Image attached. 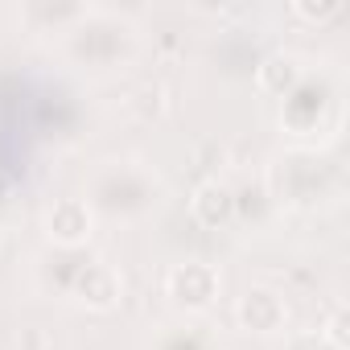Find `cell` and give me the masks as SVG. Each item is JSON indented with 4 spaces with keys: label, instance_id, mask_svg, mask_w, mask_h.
<instances>
[{
    "label": "cell",
    "instance_id": "obj_5",
    "mask_svg": "<svg viewBox=\"0 0 350 350\" xmlns=\"http://www.w3.org/2000/svg\"><path fill=\"white\" fill-rule=\"evenodd\" d=\"M256 83H260L264 95H293L301 87V62H297V54H284V50L268 54L256 66Z\"/></svg>",
    "mask_w": 350,
    "mask_h": 350
},
{
    "label": "cell",
    "instance_id": "obj_2",
    "mask_svg": "<svg viewBox=\"0 0 350 350\" xmlns=\"http://www.w3.org/2000/svg\"><path fill=\"white\" fill-rule=\"evenodd\" d=\"M91 227H95V219H91V206L83 198H58L46 211V235L54 243H62V247L87 243L91 239Z\"/></svg>",
    "mask_w": 350,
    "mask_h": 350
},
{
    "label": "cell",
    "instance_id": "obj_6",
    "mask_svg": "<svg viewBox=\"0 0 350 350\" xmlns=\"http://www.w3.org/2000/svg\"><path fill=\"white\" fill-rule=\"evenodd\" d=\"M79 301L91 305V309H111L120 301V276L107 264H91L79 276Z\"/></svg>",
    "mask_w": 350,
    "mask_h": 350
},
{
    "label": "cell",
    "instance_id": "obj_4",
    "mask_svg": "<svg viewBox=\"0 0 350 350\" xmlns=\"http://www.w3.org/2000/svg\"><path fill=\"white\" fill-rule=\"evenodd\" d=\"M190 211H194V219H198L202 227L219 231V227H227V223L235 219V194H231L219 178H211V182H202V186L194 190Z\"/></svg>",
    "mask_w": 350,
    "mask_h": 350
},
{
    "label": "cell",
    "instance_id": "obj_3",
    "mask_svg": "<svg viewBox=\"0 0 350 350\" xmlns=\"http://www.w3.org/2000/svg\"><path fill=\"white\" fill-rule=\"evenodd\" d=\"M239 325L243 329H252V334H276V329H284V321H288V305H284V297L280 293H272V288H247L243 297H239Z\"/></svg>",
    "mask_w": 350,
    "mask_h": 350
},
{
    "label": "cell",
    "instance_id": "obj_1",
    "mask_svg": "<svg viewBox=\"0 0 350 350\" xmlns=\"http://www.w3.org/2000/svg\"><path fill=\"white\" fill-rule=\"evenodd\" d=\"M219 272L202 260H186V264H173L165 276V293L173 297V305L186 309V313H202L219 301Z\"/></svg>",
    "mask_w": 350,
    "mask_h": 350
},
{
    "label": "cell",
    "instance_id": "obj_7",
    "mask_svg": "<svg viewBox=\"0 0 350 350\" xmlns=\"http://www.w3.org/2000/svg\"><path fill=\"white\" fill-rule=\"evenodd\" d=\"M321 338L329 342V350H350V313L338 305L329 317H325V329H321Z\"/></svg>",
    "mask_w": 350,
    "mask_h": 350
},
{
    "label": "cell",
    "instance_id": "obj_8",
    "mask_svg": "<svg viewBox=\"0 0 350 350\" xmlns=\"http://www.w3.org/2000/svg\"><path fill=\"white\" fill-rule=\"evenodd\" d=\"M293 13L301 17V21H338L342 17V5H338V0H317V5H313V0H297V5H293Z\"/></svg>",
    "mask_w": 350,
    "mask_h": 350
}]
</instances>
